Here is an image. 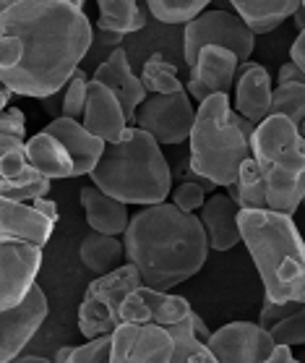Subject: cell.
Segmentation results:
<instances>
[{
  "label": "cell",
  "mask_w": 305,
  "mask_h": 363,
  "mask_svg": "<svg viewBox=\"0 0 305 363\" xmlns=\"http://www.w3.org/2000/svg\"><path fill=\"white\" fill-rule=\"evenodd\" d=\"M89 48L91 21L71 0H18L0 9V84L13 94H58Z\"/></svg>",
  "instance_id": "1"
},
{
  "label": "cell",
  "mask_w": 305,
  "mask_h": 363,
  "mask_svg": "<svg viewBox=\"0 0 305 363\" xmlns=\"http://www.w3.org/2000/svg\"><path fill=\"white\" fill-rule=\"evenodd\" d=\"M123 243L128 262L141 272L144 285L154 290H173L198 274L212 248L201 217L175 204L141 206Z\"/></svg>",
  "instance_id": "2"
},
{
  "label": "cell",
  "mask_w": 305,
  "mask_h": 363,
  "mask_svg": "<svg viewBox=\"0 0 305 363\" xmlns=\"http://www.w3.org/2000/svg\"><path fill=\"white\" fill-rule=\"evenodd\" d=\"M238 223L266 296L277 303H305V240L292 217L272 209H240Z\"/></svg>",
  "instance_id": "3"
},
{
  "label": "cell",
  "mask_w": 305,
  "mask_h": 363,
  "mask_svg": "<svg viewBox=\"0 0 305 363\" xmlns=\"http://www.w3.org/2000/svg\"><path fill=\"white\" fill-rule=\"evenodd\" d=\"M91 183L123 204H165L173 194V170L151 133L131 125L123 141L108 144L105 157L89 175Z\"/></svg>",
  "instance_id": "4"
},
{
  "label": "cell",
  "mask_w": 305,
  "mask_h": 363,
  "mask_svg": "<svg viewBox=\"0 0 305 363\" xmlns=\"http://www.w3.org/2000/svg\"><path fill=\"white\" fill-rule=\"evenodd\" d=\"M248 121L230 108L227 94H212L198 105L196 123L190 131V173L207 178L217 189H230L251 152V139L256 131Z\"/></svg>",
  "instance_id": "5"
},
{
  "label": "cell",
  "mask_w": 305,
  "mask_h": 363,
  "mask_svg": "<svg viewBox=\"0 0 305 363\" xmlns=\"http://www.w3.org/2000/svg\"><path fill=\"white\" fill-rule=\"evenodd\" d=\"M144 285L141 272L128 262L86 285V296L79 306V332L86 340L108 337L120 327V308L133 290Z\"/></svg>",
  "instance_id": "6"
},
{
  "label": "cell",
  "mask_w": 305,
  "mask_h": 363,
  "mask_svg": "<svg viewBox=\"0 0 305 363\" xmlns=\"http://www.w3.org/2000/svg\"><path fill=\"white\" fill-rule=\"evenodd\" d=\"M209 45H219V48L232 50L246 63L253 55L256 34H253V29L238 13H230V11H222V9L204 11L201 16L188 21L185 32H183V55H185V63L196 66L201 50L209 48Z\"/></svg>",
  "instance_id": "7"
},
{
  "label": "cell",
  "mask_w": 305,
  "mask_h": 363,
  "mask_svg": "<svg viewBox=\"0 0 305 363\" xmlns=\"http://www.w3.org/2000/svg\"><path fill=\"white\" fill-rule=\"evenodd\" d=\"M196 113L193 97L185 89L175 94H151L136 110L133 125L151 133L159 144H183L190 139Z\"/></svg>",
  "instance_id": "8"
},
{
  "label": "cell",
  "mask_w": 305,
  "mask_h": 363,
  "mask_svg": "<svg viewBox=\"0 0 305 363\" xmlns=\"http://www.w3.org/2000/svg\"><path fill=\"white\" fill-rule=\"evenodd\" d=\"M42 248L16 238L0 240V311L13 308L37 285Z\"/></svg>",
  "instance_id": "9"
},
{
  "label": "cell",
  "mask_w": 305,
  "mask_h": 363,
  "mask_svg": "<svg viewBox=\"0 0 305 363\" xmlns=\"http://www.w3.org/2000/svg\"><path fill=\"white\" fill-rule=\"evenodd\" d=\"M175 337L159 324H120L113 332L110 363H170Z\"/></svg>",
  "instance_id": "10"
},
{
  "label": "cell",
  "mask_w": 305,
  "mask_h": 363,
  "mask_svg": "<svg viewBox=\"0 0 305 363\" xmlns=\"http://www.w3.org/2000/svg\"><path fill=\"white\" fill-rule=\"evenodd\" d=\"M207 345L217 363H264L277 350V340L258 322H230L212 332Z\"/></svg>",
  "instance_id": "11"
},
{
  "label": "cell",
  "mask_w": 305,
  "mask_h": 363,
  "mask_svg": "<svg viewBox=\"0 0 305 363\" xmlns=\"http://www.w3.org/2000/svg\"><path fill=\"white\" fill-rule=\"evenodd\" d=\"M266 201L272 212L289 217L305 204V139L266 167Z\"/></svg>",
  "instance_id": "12"
},
{
  "label": "cell",
  "mask_w": 305,
  "mask_h": 363,
  "mask_svg": "<svg viewBox=\"0 0 305 363\" xmlns=\"http://www.w3.org/2000/svg\"><path fill=\"white\" fill-rule=\"evenodd\" d=\"M47 296L37 285L18 306L0 311V363H11L21 355L42 322L47 319Z\"/></svg>",
  "instance_id": "13"
},
{
  "label": "cell",
  "mask_w": 305,
  "mask_h": 363,
  "mask_svg": "<svg viewBox=\"0 0 305 363\" xmlns=\"http://www.w3.org/2000/svg\"><path fill=\"white\" fill-rule=\"evenodd\" d=\"M240 63L243 60L232 50L209 45V48L201 50L196 66H190L185 91L193 99H198V105L212 97V94H227L238 82Z\"/></svg>",
  "instance_id": "14"
},
{
  "label": "cell",
  "mask_w": 305,
  "mask_h": 363,
  "mask_svg": "<svg viewBox=\"0 0 305 363\" xmlns=\"http://www.w3.org/2000/svg\"><path fill=\"white\" fill-rule=\"evenodd\" d=\"M193 314L190 303L183 296H175L170 290H154L141 285L123 301L120 308V322L128 324H159V327H173L185 322Z\"/></svg>",
  "instance_id": "15"
},
{
  "label": "cell",
  "mask_w": 305,
  "mask_h": 363,
  "mask_svg": "<svg viewBox=\"0 0 305 363\" xmlns=\"http://www.w3.org/2000/svg\"><path fill=\"white\" fill-rule=\"evenodd\" d=\"M81 123L91 133H97L99 139L108 141V144L123 141L125 131L131 128V121L125 116V108L123 102L117 99V94L110 89L108 84L94 82V79L89 84V99H86Z\"/></svg>",
  "instance_id": "16"
},
{
  "label": "cell",
  "mask_w": 305,
  "mask_h": 363,
  "mask_svg": "<svg viewBox=\"0 0 305 363\" xmlns=\"http://www.w3.org/2000/svg\"><path fill=\"white\" fill-rule=\"evenodd\" d=\"M58 220L42 212L34 201H11L0 199V235L3 238H16L45 248L52 238Z\"/></svg>",
  "instance_id": "17"
},
{
  "label": "cell",
  "mask_w": 305,
  "mask_h": 363,
  "mask_svg": "<svg viewBox=\"0 0 305 363\" xmlns=\"http://www.w3.org/2000/svg\"><path fill=\"white\" fill-rule=\"evenodd\" d=\"M45 131L63 141L66 149L71 152V160H74V178L91 175L94 167L105 157L108 141L99 139L97 133H91L89 128H86L81 121H76V118H52Z\"/></svg>",
  "instance_id": "18"
},
{
  "label": "cell",
  "mask_w": 305,
  "mask_h": 363,
  "mask_svg": "<svg viewBox=\"0 0 305 363\" xmlns=\"http://www.w3.org/2000/svg\"><path fill=\"white\" fill-rule=\"evenodd\" d=\"M272 99H274V86L272 76L261 63H240L238 82H235V110L240 116L261 123L264 118L272 113Z\"/></svg>",
  "instance_id": "19"
},
{
  "label": "cell",
  "mask_w": 305,
  "mask_h": 363,
  "mask_svg": "<svg viewBox=\"0 0 305 363\" xmlns=\"http://www.w3.org/2000/svg\"><path fill=\"white\" fill-rule=\"evenodd\" d=\"M94 82L108 84L110 89L115 91L117 99L123 102L125 116H128V121L133 123L136 110L146 102V86L141 82V76L133 74L128 52H125L123 48H115L108 55L105 63H99L97 71H94Z\"/></svg>",
  "instance_id": "20"
},
{
  "label": "cell",
  "mask_w": 305,
  "mask_h": 363,
  "mask_svg": "<svg viewBox=\"0 0 305 363\" xmlns=\"http://www.w3.org/2000/svg\"><path fill=\"white\" fill-rule=\"evenodd\" d=\"M201 225L207 230L209 246L214 251H230L243 240L240 235V206L235 204V199L230 194H214L207 199V204L201 206Z\"/></svg>",
  "instance_id": "21"
},
{
  "label": "cell",
  "mask_w": 305,
  "mask_h": 363,
  "mask_svg": "<svg viewBox=\"0 0 305 363\" xmlns=\"http://www.w3.org/2000/svg\"><path fill=\"white\" fill-rule=\"evenodd\" d=\"M297 141H303L300 125L287 116H269L256 125L253 139H251V152L253 157L264 167L274 165L277 160L287 152L289 147H295Z\"/></svg>",
  "instance_id": "22"
},
{
  "label": "cell",
  "mask_w": 305,
  "mask_h": 363,
  "mask_svg": "<svg viewBox=\"0 0 305 363\" xmlns=\"http://www.w3.org/2000/svg\"><path fill=\"white\" fill-rule=\"evenodd\" d=\"M81 206L86 215V225L91 230L105 233V235H125L128 225H131V215H128V204L117 201L115 196L105 194L97 186H84L81 189Z\"/></svg>",
  "instance_id": "23"
},
{
  "label": "cell",
  "mask_w": 305,
  "mask_h": 363,
  "mask_svg": "<svg viewBox=\"0 0 305 363\" xmlns=\"http://www.w3.org/2000/svg\"><path fill=\"white\" fill-rule=\"evenodd\" d=\"M26 155H29V165L42 175V178H74V160L66 144L55 139L52 133L40 131L26 141Z\"/></svg>",
  "instance_id": "24"
},
{
  "label": "cell",
  "mask_w": 305,
  "mask_h": 363,
  "mask_svg": "<svg viewBox=\"0 0 305 363\" xmlns=\"http://www.w3.org/2000/svg\"><path fill=\"white\" fill-rule=\"evenodd\" d=\"M235 13L246 21L253 34H269L282 21L303 9V0H230Z\"/></svg>",
  "instance_id": "25"
},
{
  "label": "cell",
  "mask_w": 305,
  "mask_h": 363,
  "mask_svg": "<svg viewBox=\"0 0 305 363\" xmlns=\"http://www.w3.org/2000/svg\"><path fill=\"white\" fill-rule=\"evenodd\" d=\"M79 259L89 272L102 277V274L115 272L117 267H123L128 256H125V243L117 235H105V233L91 230L79 246Z\"/></svg>",
  "instance_id": "26"
},
{
  "label": "cell",
  "mask_w": 305,
  "mask_h": 363,
  "mask_svg": "<svg viewBox=\"0 0 305 363\" xmlns=\"http://www.w3.org/2000/svg\"><path fill=\"white\" fill-rule=\"evenodd\" d=\"M240 209H269L266 201V167L256 157H248L238 173V181L227 189Z\"/></svg>",
  "instance_id": "27"
},
{
  "label": "cell",
  "mask_w": 305,
  "mask_h": 363,
  "mask_svg": "<svg viewBox=\"0 0 305 363\" xmlns=\"http://www.w3.org/2000/svg\"><path fill=\"white\" fill-rule=\"evenodd\" d=\"M97 26L115 34V37L139 32L146 24V16L141 13L139 0H97Z\"/></svg>",
  "instance_id": "28"
},
{
  "label": "cell",
  "mask_w": 305,
  "mask_h": 363,
  "mask_svg": "<svg viewBox=\"0 0 305 363\" xmlns=\"http://www.w3.org/2000/svg\"><path fill=\"white\" fill-rule=\"evenodd\" d=\"M42 178L26 155V141L13 139V136H0V189L6 186H18Z\"/></svg>",
  "instance_id": "29"
},
{
  "label": "cell",
  "mask_w": 305,
  "mask_h": 363,
  "mask_svg": "<svg viewBox=\"0 0 305 363\" xmlns=\"http://www.w3.org/2000/svg\"><path fill=\"white\" fill-rule=\"evenodd\" d=\"M167 330L173 332V337H175V353L170 363H217L214 353L209 350L207 342L196 337L193 324H190V316L185 322L167 327Z\"/></svg>",
  "instance_id": "30"
},
{
  "label": "cell",
  "mask_w": 305,
  "mask_h": 363,
  "mask_svg": "<svg viewBox=\"0 0 305 363\" xmlns=\"http://www.w3.org/2000/svg\"><path fill=\"white\" fill-rule=\"evenodd\" d=\"M141 82H144L146 91H151V94H175V91H183V82L178 79V68L173 63H167L159 52H154L144 63Z\"/></svg>",
  "instance_id": "31"
},
{
  "label": "cell",
  "mask_w": 305,
  "mask_h": 363,
  "mask_svg": "<svg viewBox=\"0 0 305 363\" xmlns=\"http://www.w3.org/2000/svg\"><path fill=\"white\" fill-rule=\"evenodd\" d=\"M212 0H146L149 13L162 24H188L204 13Z\"/></svg>",
  "instance_id": "32"
},
{
  "label": "cell",
  "mask_w": 305,
  "mask_h": 363,
  "mask_svg": "<svg viewBox=\"0 0 305 363\" xmlns=\"http://www.w3.org/2000/svg\"><path fill=\"white\" fill-rule=\"evenodd\" d=\"M269 116H287L297 125L305 121V84L282 82L274 86L272 113Z\"/></svg>",
  "instance_id": "33"
},
{
  "label": "cell",
  "mask_w": 305,
  "mask_h": 363,
  "mask_svg": "<svg viewBox=\"0 0 305 363\" xmlns=\"http://www.w3.org/2000/svg\"><path fill=\"white\" fill-rule=\"evenodd\" d=\"M89 84L91 79L79 68L71 76V82L66 84V91H63V99H60L58 118H76V121H81L84 110H86V99H89Z\"/></svg>",
  "instance_id": "34"
},
{
  "label": "cell",
  "mask_w": 305,
  "mask_h": 363,
  "mask_svg": "<svg viewBox=\"0 0 305 363\" xmlns=\"http://www.w3.org/2000/svg\"><path fill=\"white\" fill-rule=\"evenodd\" d=\"M277 340V345H305V303H300L295 314H289L287 319H282L280 324H274L269 330Z\"/></svg>",
  "instance_id": "35"
},
{
  "label": "cell",
  "mask_w": 305,
  "mask_h": 363,
  "mask_svg": "<svg viewBox=\"0 0 305 363\" xmlns=\"http://www.w3.org/2000/svg\"><path fill=\"white\" fill-rule=\"evenodd\" d=\"M173 204L188 215H196V212H201V206L207 204V189L198 181H183L173 191Z\"/></svg>",
  "instance_id": "36"
},
{
  "label": "cell",
  "mask_w": 305,
  "mask_h": 363,
  "mask_svg": "<svg viewBox=\"0 0 305 363\" xmlns=\"http://www.w3.org/2000/svg\"><path fill=\"white\" fill-rule=\"evenodd\" d=\"M110 345H113V335L86 340L84 345L74 347L68 363H110Z\"/></svg>",
  "instance_id": "37"
},
{
  "label": "cell",
  "mask_w": 305,
  "mask_h": 363,
  "mask_svg": "<svg viewBox=\"0 0 305 363\" xmlns=\"http://www.w3.org/2000/svg\"><path fill=\"white\" fill-rule=\"evenodd\" d=\"M50 186H52L50 178H37L29 183H18V186H6V189H0V196L11 199V201H34V199L47 196Z\"/></svg>",
  "instance_id": "38"
},
{
  "label": "cell",
  "mask_w": 305,
  "mask_h": 363,
  "mask_svg": "<svg viewBox=\"0 0 305 363\" xmlns=\"http://www.w3.org/2000/svg\"><path fill=\"white\" fill-rule=\"evenodd\" d=\"M0 136H13V139H26V118L18 108L3 110L0 116Z\"/></svg>",
  "instance_id": "39"
},
{
  "label": "cell",
  "mask_w": 305,
  "mask_h": 363,
  "mask_svg": "<svg viewBox=\"0 0 305 363\" xmlns=\"http://www.w3.org/2000/svg\"><path fill=\"white\" fill-rule=\"evenodd\" d=\"M289 63H295L300 71H305V29L297 34L292 48H289Z\"/></svg>",
  "instance_id": "40"
},
{
  "label": "cell",
  "mask_w": 305,
  "mask_h": 363,
  "mask_svg": "<svg viewBox=\"0 0 305 363\" xmlns=\"http://www.w3.org/2000/svg\"><path fill=\"white\" fill-rule=\"evenodd\" d=\"M282 82H300V84H305V71H300L295 63H284V66L280 68V84Z\"/></svg>",
  "instance_id": "41"
},
{
  "label": "cell",
  "mask_w": 305,
  "mask_h": 363,
  "mask_svg": "<svg viewBox=\"0 0 305 363\" xmlns=\"http://www.w3.org/2000/svg\"><path fill=\"white\" fill-rule=\"evenodd\" d=\"M264 363H303V361H297L287 345H277V350H274Z\"/></svg>",
  "instance_id": "42"
},
{
  "label": "cell",
  "mask_w": 305,
  "mask_h": 363,
  "mask_svg": "<svg viewBox=\"0 0 305 363\" xmlns=\"http://www.w3.org/2000/svg\"><path fill=\"white\" fill-rule=\"evenodd\" d=\"M190 324H193V332H196V337L198 340H204V342H209V337H212V332H209V327H207V322L201 319V316L193 311L190 314Z\"/></svg>",
  "instance_id": "43"
},
{
  "label": "cell",
  "mask_w": 305,
  "mask_h": 363,
  "mask_svg": "<svg viewBox=\"0 0 305 363\" xmlns=\"http://www.w3.org/2000/svg\"><path fill=\"white\" fill-rule=\"evenodd\" d=\"M11 363H52V361L42 358V355H18V358H13Z\"/></svg>",
  "instance_id": "44"
},
{
  "label": "cell",
  "mask_w": 305,
  "mask_h": 363,
  "mask_svg": "<svg viewBox=\"0 0 305 363\" xmlns=\"http://www.w3.org/2000/svg\"><path fill=\"white\" fill-rule=\"evenodd\" d=\"M71 353H74V347H71V345L60 347L58 353H55V358H52V363H68V358H71Z\"/></svg>",
  "instance_id": "45"
},
{
  "label": "cell",
  "mask_w": 305,
  "mask_h": 363,
  "mask_svg": "<svg viewBox=\"0 0 305 363\" xmlns=\"http://www.w3.org/2000/svg\"><path fill=\"white\" fill-rule=\"evenodd\" d=\"M11 94H13V91H11L8 86H6V84H0V108H3V110H8Z\"/></svg>",
  "instance_id": "46"
},
{
  "label": "cell",
  "mask_w": 305,
  "mask_h": 363,
  "mask_svg": "<svg viewBox=\"0 0 305 363\" xmlns=\"http://www.w3.org/2000/svg\"><path fill=\"white\" fill-rule=\"evenodd\" d=\"M292 21H295L297 32H303V29H305V9H300V11H297L295 16H292Z\"/></svg>",
  "instance_id": "47"
},
{
  "label": "cell",
  "mask_w": 305,
  "mask_h": 363,
  "mask_svg": "<svg viewBox=\"0 0 305 363\" xmlns=\"http://www.w3.org/2000/svg\"><path fill=\"white\" fill-rule=\"evenodd\" d=\"M13 3H18V0H0V9H8V6H13ZM74 6H79V9H84V3L86 0H71Z\"/></svg>",
  "instance_id": "48"
},
{
  "label": "cell",
  "mask_w": 305,
  "mask_h": 363,
  "mask_svg": "<svg viewBox=\"0 0 305 363\" xmlns=\"http://www.w3.org/2000/svg\"><path fill=\"white\" fill-rule=\"evenodd\" d=\"M300 133H303V139H305V121L300 123Z\"/></svg>",
  "instance_id": "49"
},
{
  "label": "cell",
  "mask_w": 305,
  "mask_h": 363,
  "mask_svg": "<svg viewBox=\"0 0 305 363\" xmlns=\"http://www.w3.org/2000/svg\"><path fill=\"white\" fill-rule=\"evenodd\" d=\"M303 9H305V0H303Z\"/></svg>",
  "instance_id": "50"
},
{
  "label": "cell",
  "mask_w": 305,
  "mask_h": 363,
  "mask_svg": "<svg viewBox=\"0 0 305 363\" xmlns=\"http://www.w3.org/2000/svg\"><path fill=\"white\" fill-rule=\"evenodd\" d=\"M303 206H305V204H303Z\"/></svg>",
  "instance_id": "51"
}]
</instances>
